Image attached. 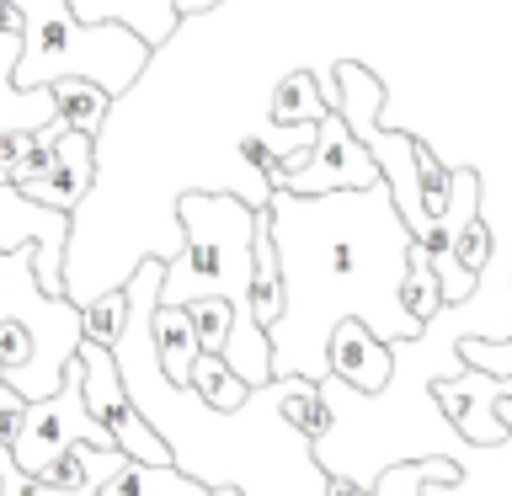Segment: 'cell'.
<instances>
[{
	"instance_id": "6da1fadb",
	"label": "cell",
	"mask_w": 512,
	"mask_h": 496,
	"mask_svg": "<svg viewBox=\"0 0 512 496\" xmlns=\"http://www.w3.org/2000/svg\"><path fill=\"white\" fill-rule=\"evenodd\" d=\"M272 240H278L288 310L267 331L272 379L326 384V347L342 320H363L384 347L416 342L427 326L400 310L411 230L400 224L390 187L294 198L272 192Z\"/></svg>"
},
{
	"instance_id": "7a4b0ae2",
	"label": "cell",
	"mask_w": 512,
	"mask_h": 496,
	"mask_svg": "<svg viewBox=\"0 0 512 496\" xmlns=\"http://www.w3.org/2000/svg\"><path fill=\"white\" fill-rule=\"evenodd\" d=\"M176 224H182V256L166 262L160 304L187 310L198 299H224L235 310V336L224 347V363L235 368L251 390L272 384V342L251 326V235L256 208L240 192H182L176 198Z\"/></svg>"
},
{
	"instance_id": "3957f363",
	"label": "cell",
	"mask_w": 512,
	"mask_h": 496,
	"mask_svg": "<svg viewBox=\"0 0 512 496\" xmlns=\"http://www.w3.org/2000/svg\"><path fill=\"white\" fill-rule=\"evenodd\" d=\"M22 16V59L11 70L16 91H48L59 80H91L112 102L150 64V43L123 22H80L70 0H6Z\"/></svg>"
},
{
	"instance_id": "277c9868",
	"label": "cell",
	"mask_w": 512,
	"mask_h": 496,
	"mask_svg": "<svg viewBox=\"0 0 512 496\" xmlns=\"http://www.w3.org/2000/svg\"><path fill=\"white\" fill-rule=\"evenodd\" d=\"M112 448L107 427L91 416L86 406V368H80V358L64 368V384L48 400H32V406L22 411V438H16L11 448V464L16 475H43V464H54L59 454H70V448Z\"/></svg>"
},
{
	"instance_id": "5b68a950",
	"label": "cell",
	"mask_w": 512,
	"mask_h": 496,
	"mask_svg": "<svg viewBox=\"0 0 512 496\" xmlns=\"http://www.w3.org/2000/svg\"><path fill=\"white\" fill-rule=\"evenodd\" d=\"M80 368H86V406L91 416L107 427V438L112 448L128 459V464H176L171 454V443L155 432V422L134 406V395L123 390V374H118V358H112L107 347H91V342H80Z\"/></svg>"
},
{
	"instance_id": "8992f818",
	"label": "cell",
	"mask_w": 512,
	"mask_h": 496,
	"mask_svg": "<svg viewBox=\"0 0 512 496\" xmlns=\"http://www.w3.org/2000/svg\"><path fill=\"white\" fill-rule=\"evenodd\" d=\"M0 320H27V326L43 336V347L54 352L59 368L75 363V352H80V304L43 294L38 246L0 251Z\"/></svg>"
},
{
	"instance_id": "52a82bcc",
	"label": "cell",
	"mask_w": 512,
	"mask_h": 496,
	"mask_svg": "<svg viewBox=\"0 0 512 496\" xmlns=\"http://www.w3.org/2000/svg\"><path fill=\"white\" fill-rule=\"evenodd\" d=\"M70 235H75V219L70 214H54V208L22 198V192L0 176V251L38 246V283H43V294H54V299H70V294H64Z\"/></svg>"
},
{
	"instance_id": "ba28073f",
	"label": "cell",
	"mask_w": 512,
	"mask_h": 496,
	"mask_svg": "<svg viewBox=\"0 0 512 496\" xmlns=\"http://www.w3.org/2000/svg\"><path fill=\"white\" fill-rule=\"evenodd\" d=\"M384 176L374 166V155L363 150L358 139L347 134L342 112H331L320 123V139H315V155L304 160L294 176H283L272 192H294V198H331V192H368L379 187Z\"/></svg>"
},
{
	"instance_id": "9c48e42d",
	"label": "cell",
	"mask_w": 512,
	"mask_h": 496,
	"mask_svg": "<svg viewBox=\"0 0 512 496\" xmlns=\"http://www.w3.org/2000/svg\"><path fill=\"white\" fill-rule=\"evenodd\" d=\"M512 395V379H496V374H480V368H464L459 379H438L432 384V400L438 411L448 416V427L459 438H470L480 448H502L512 432L496 422V400Z\"/></svg>"
},
{
	"instance_id": "30bf717a",
	"label": "cell",
	"mask_w": 512,
	"mask_h": 496,
	"mask_svg": "<svg viewBox=\"0 0 512 496\" xmlns=\"http://www.w3.org/2000/svg\"><path fill=\"white\" fill-rule=\"evenodd\" d=\"M326 379H336L342 390L363 395V400H374L395 379V347H384L363 320H342L326 347Z\"/></svg>"
},
{
	"instance_id": "8fae6325",
	"label": "cell",
	"mask_w": 512,
	"mask_h": 496,
	"mask_svg": "<svg viewBox=\"0 0 512 496\" xmlns=\"http://www.w3.org/2000/svg\"><path fill=\"white\" fill-rule=\"evenodd\" d=\"M91 182H96V139L64 134L59 150H54V166H48V176H43V182H32L22 198L54 208V214H75V208L86 203Z\"/></svg>"
},
{
	"instance_id": "7c38bea8",
	"label": "cell",
	"mask_w": 512,
	"mask_h": 496,
	"mask_svg": "<svg viewBox=\"0 0 512 496\" xmlns=\"http://www.w3.org/2000/svg\"><path fill=\"white\" fill-rule=\"evenodd\" d=\"M288 310V288H283V262H278V240H272V214L256 208V235H251V326L272 331Z\"/></svg>"
},
{
	"instance_id": "4fadbf2b",
	"label": "cell",
	"mask_w": 512,
	"mask_h": 496,
	"mask_svg": "<svg viewBox=\"0 0 512 496\" xmlns=\"http://www.w3.org/2000/svg\"><path fill=\"white\" fill-rule=\"evenodd\" d=\"M123 454L118 448H70V454H59L54 464H43V475H32L43 491H59V496H96L107 486V480L123 475Z\"/></svg>"
},
{
	"instance_id": "5bb4252c",
	"label": "cell",
	"mask_w": 512,
	"mask_h": 496,
	"mask_svg": "<svg viewBox=\"0 0 512 496\" xmlns=\"http://www.w3.org/2000/svg\"><path fill=\"white\" fill-rule=\"evenodd\" d=\"M150 347H155V363H160V374H166L171 390H187L192 363H198V336H192L187 310H166V304H155V315H150Z\"/></svg>"
},
{
	"instance_id": "9a60e30c",
	"label": "cell",
	"mask_w": 512,
	"mask_h": 496,
	"mask_svg": "<svg viewBox=\"0 0 512 496\" xmlns=\"http://www.w3.org/2000/svg\"><path fill=\"white\" fill-rule=\"evenodd\" d=\"M278 384H283V422L294 427L310 448L326 443L331 427H336V411H331L326 390H320V384H310V379H278Z\"/></svg>"
},
{
	"instance_id": "2e32d148",
	"label": "cell",
	"mask_w": 512,
	"mask_h": 496,
	"mask_svg": "<svg viewBox=\"0 0 512 496\" xmlns=\"http://www.w3.org/2000/svg\"><path fill=\"white\" fill-rule=\"evenodd\" d=\"M187 390H192V400H203L214 416H235V411L251 400V384L240 379L224 358H203V352H198V363H192Z\"/></svg>"
},
{
	"instance_id": "e0dca14e",
	"label": "cell",
	"mask_w": 512,
	"mask_h": 496,
	"mask_svg": "<svg viewBox=\"0 0 512 496\" xmlns=\"http://www.w3.org/2000/svg\"><path fill=\"white\" fill-rule=\"evenodd\" d=\"M267 118L278 123V128H320L331 118V107H326V96H320V86H315V75H304V70H294V75H283L278 80V91H272V107H267Z\"/></svg>"
},
{
	"instance_id": "ac0fdd59",
	"label": "cell",
	"mask_w": 512,
	"mask_h": 496,
	"mask_svg": "<svg viewBox=\"0 0 512 496\" xmlns=\"http://www.w3.org/2000/svg\"><path fill=\"white\" fill-rule=\"evenodd\" d=\"M96 496H208L203 480H192L182 475L176 464H123V475L118 480H107Z\"/></svg>"
},
{
	"instance_id": "d6986e66",
	"label": "cell",
	"mask_w": 512,
	"mask_h": 496,
	"mask_svg": "<svg viewBox=\"0 0 512 496\" xmlns=\"http://www.w3.org/2000/svg\"><path fill=\"white\" fill-rule=\"evenodd\" d=\"M48 91H54L59 123L70 128V134H86V139L102 134V123L112 112V96L102 86H91V80H59V86H48Z\"/></svg>"
},
{
	"instance_id": "ffe728a7",
	"label": "cell",
	"mask_w": 512,
	"mask_h": 496,
	"mask_svg": "<svg viewBox=\"0 0 512 496\" xmlns=\"http://www.w3.org/2000/svg\"><path fill=\"white\" fill-rule=\"evenodd\" d=\"M400 310H406L416 326H432V320L443 315V283H438V272H432V262H427V251H422V246H411V256H406Z\"/></svg>"
},
{
	"instance_id": "44dd1931",
	"label": "cell",
	"mask_w": 512,
	"mask_h": 496,
	"mask_svg": "<svg viewBox=\"0 0 512 496\" xmlns=\"http://www.w3.org/2000/svg\"><path fill=\"white\" fill-rule=\"evenodd\" d=\"M123 331H128V288H112V294L91 299L86 310H80V342L118 352Z\"/></svg>"
},
{
	"instance_id": "7402d4cb",
	"label": "cell",
	"mask_w": 512,
	"mask_h": 496,
	"mask_svg": "<svg viewBox=\"0 0 512 496\" xmlns=\"http://www.w3.org/2000/svg\"><path fill=\"white\" fill-rule=\"evenodd\" d=\"M187 320H192V336H198V352L203 358H224V347H230L235 336V310L224 299H198L187 304Z\"/></svg>"
},
{
	"instance_id": "603a6c76",
	"label": "cell",
	"mask_w": 512,
	"mask_h": 496,
	"mask_svg": "<svg viewBox=\"0 0 512 496\" xmlns=\"http://www.w3.org/2000/svg\"><path fill=\"white\" fill-rule=\"evenodd\" d=\"M459 358H464V368H480V374L512 379V336H507V342H480V336H464V342H459Z\"/></svg>"
},
{
	"instance_id": "cb8c5ba5",
	"label": "cell",
	"mask_w": 512,
	"mask_h": 496,
	"mask_svg": "<svg viewBox=\"0 0 512 496\" xmlns=\"http://www.w3.org/2000/svg\"><path fill=\"white\" fill-rule=\"evenodd\" d=\"M22 144H27V134H0V176L16 171V160H22Z\"/></svg>"
},
{
	"instance_id": "d4e9b609",
	"label": "cell",
	"mask_w": 512,
	"mask_h": 496,
	"mask_svg": "<svg viewBox=\"0 0 512 496\" xmlns=\"http://www.w3.org/2000/svg\"><path fill=\"white\" fill-rule=\"evenodd\" d=\"M320 496H374V491L358 486V480H347V475H326V486H320Z\"/></svg>"
},
{
	"instance_id": "484cf974",
	"label": "cell",
	"mask_w": 512,
	"mask_h": 496,
	"mask_svg": "<svg viewBox=\"0 0 512 496\" xmlns=\"http://www.w3.org/2000/svg\"><path fill=\"white\" fill-rule=\"evenodd\" d=\"M22 411H0V448H16V438H22Z\"/></svg>"
},
{
	"instance_id": "4316f807",
	"label": "cell",
	"mask_w": 512,
	"mask_h": 496,
	"mask_svg": "<svg viewBox=\"0 0 512 496\" xmlns=\"http://www.w3.org/2000/svg\"><path fill=\"white\" fill-rule=\"evenodd\" d=\"M22 406H27V400H22V395H16V390H11V384H6V379H0V411H22Z\"/></svg>"
},
{
	"instance_id": "83f0119b",
	"label": "cell",
	"mask_w": 512,
	"mask_h": 496,
	"mask_svg": "<svg viewBox=\"0 0 512 496\" xmlns=\"http://www.w3.org/2000/svg\"><path fill=\"white\" fill-rule=\"evenodd\" d=\"M208 6H219V0H176V16H198Z\"/></svg>"
},
{
	"instance_id": "f1b7e54d",
	"label": "cell",
	"mask_w": 512,
	"mask_h": 496,
	"mask_svg": "<svg viewBox=\"0 0 512 496\" xmlns=\"http://www.w3.org/2000/svg\"><path fill=\"white\" fill-rule=\"evenodd\" d=\"M0 32H22V16H16L6 0H0Z\"/></svg>"
},
{
	"instance_id": "f546056e",
	"label": "cell",
	"mask_w": 512,
	"mask_h": 496,
	"mask_svg": "<svg viewBox=\"0 0 512 496\" xmlns=\"http://www.w3.org/2000/svg\"><path fill=\"white\" fill-rule=\"evenodd\" d=\"M208 496H240V486H214V491H208Z\"/></svg>"
},
{
	"instance_id": "4dcf8cb0",
	"label": "cell",
	"mask_w": 512,
	"mask_h": 496,
	"mask_svg": "<svg viewBox=\"0 0 512 496\" xmlns=\"http://www.w3.org/2000/svg\"><path fill=\"white\" fill-rule=\"evenodd\" d=\"M11 480H16V470H11V475H6V470H0V496H6V491H11Z\"/></svg>"
}]
</instances>
